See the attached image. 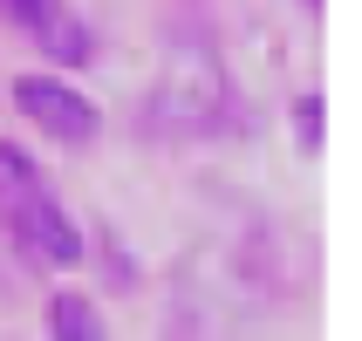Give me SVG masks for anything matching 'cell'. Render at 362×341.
Instances as JSON below:
<instances>
[{
	"instance_id": "obj_5",
	"label": "cell",
	"mask_w": 362,
	"mask_h": 341,
	"mask_svg": "<svg viewBox=\"0 0 362 341\" xmlns=\"http://www.w3.org/2000/svg\"><path fill=\"white\" fill-rule=\"evenodd\" d=\"M48 341H110V328H103V314H96L89 294L62 287L55 301H48Z\"/></svg>"
},
{
	"instance_id": "obj_2",
	"label": "cell",
	"mask_w": 362,
	"mask_h": 341,
	"mask_svg": "<svg viewBox=\"0 0 362 341\" xmlns=\"http://www.w3.org/2000/svg\"><path fill=\"white\" fill-rule=\"evenodd\" d=\"M226 102H233V89H226L219 55L205 41H185L164 68V82L151 89V102H144V123L158 137H212L226 123Z\"/></svg>"
},
{
	"instance_id": "obj_4",
	"label": "cell",
	"mask_w": 362,
	"mask_h": 341,
	"mask_svg": "<svg viewBox=\"0 0 362 341\" xmlns=\"http://www.w3.org/2000/svg\"><path fill=\"white\" fill-rule=\"evenodd\" d=\"M0 14L14 20L41 55H55L62 68H82V61L96 55V35L69 14V0H0Z\"/></svg>"
},
{
	"instance_id": "obj_6",
	"label": "cell",
	"mask_w": 362,
	"mask_h": 341,
	"mask_svg": "<svg viewBox=\"0 0 362 341\" xmlns=\"http://www.w3.org/2000/svg\"><path fill=\"white\" fill-rule=\"evenodd\" d=\"M294 143H301L308 157H322V143H328V96L322 89H301L294 96Z\"/></svg>"
},
{
	"instance_id": "obj_3",
	"label": "cell",
	"mask_w": 362,
	"mask_h": 341,
	"mask_svg": "<svg viewBox=\"0 0 362 341\" xmlns=\"http://www.w3.org/2000/svg\"><path fill=\"white\" fill-rule=\"evenodd\" d=\"M14 109L35 130H48L55 143H96L103 130V109L82 89H69L62 76H14Z\"/></svg>"
},
{
	"instance_id": "obj_7",
	"label": "cell",
	"mask_w": 362,
	"mask_h": 341,
	"mask_svg": "<svg viewBox=\"0 0 362 341\" xmlns=\"http://www.w3.org/2000/svg\"><path fill=\"white\" fill-rule=\"evenodd\" d=\"M301 7H308V14H322V0H301Z\"/></svg>"
},
{
	"instance_id": "obj_1",
	"label": "cell",
	"mask_w": 362,
	"mask_h": 341,
	"mask_svg": "<svg viewBox=\"0 0 362 341\" xmlns=\"http://www.w3.org/2000/svg\"><path fill=\"white\" fill-rule=\"evenodd\" d=\"M0 219H7V232H14V246L28 253V260H41V266H82L76 219L62 212L55 184L35 171V157L14 150V143H0Z\"/></svg>"
}]
</instances>
